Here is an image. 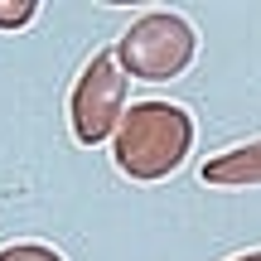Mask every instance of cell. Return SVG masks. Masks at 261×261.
<instances>
[{
  "mask_svg": "<svg viewBox=\"0 0 261 261\" xmlns=\"http://www.w3.org/2000/svg\"><path fill=\"white\" fill-rule=\"evenodd\" d=\"M189 136H194V126H189L184 107H169V102L130 107V121H126L116 160L126 169H136V174H165V169H174L184 160Z\"/></svg>",
  "mask_w": 261,
  "mask_h": 261,
  "instance_id": "obj_1",
  "label": "cell"
},
{
  "mask_svg": "<svg viewBox=\"0 0 261 261\" xmlns=\"http://www.w3.org/2000/svg\"><path fill=\"white\" fill-rule=\"evenodd\" d=\"M126 63L136 68V77H150V83H165V77H179L189 63H194V29H189L184 15L174 10H160V15H145L136 29L126 34Z\"/></svg>",
  "mask_w": 261,
  "mask_h": 261,
  "instance_id": "obj_2",
  "label": "cell"
},
{
  "mask_svg": "<svg viewBox=\"0 0 261 261\" xmlns=\"http://www.w3.org/2000/svg\"><path fill=\"white\" fill-rule=\"evenodd\" d=\"M208 184H261V140L252 145H232L223 160L203 165Z\"/></svg>",
  "mask_w": 261,
  "mask_h": 261,
  "instance_id": "obj_3",
  "label": "cell"
}]
</instances>
